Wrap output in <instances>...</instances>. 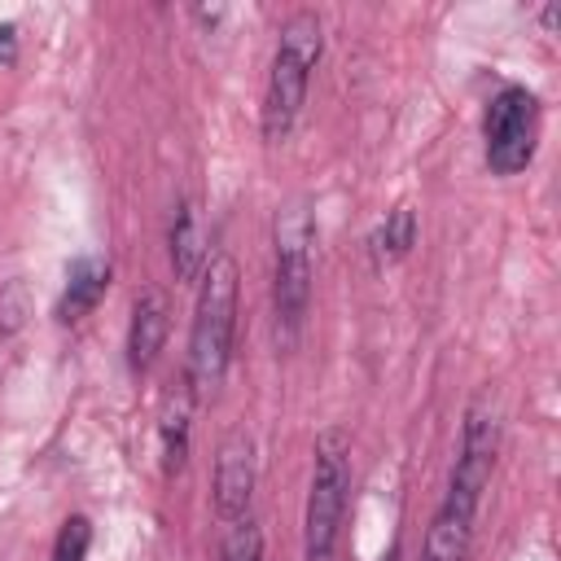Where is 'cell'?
Returning <instances> with one entry per match:
<instances>
[{
	"instance_id": "obj_1",
	"label": "cell",
	"mask_w": 561,
	"mask_h": 561,
	"mask_svg": "<svg viewBox=\"0 0 561 561\" xmlns=\"http://www.w3.org/2000/svg\"><path fill=\"white\" fill-rule=\"evenodd\" d=\"M237 294H241V272L232 254H210L202 276H197V302H193V324H188V373L184 386L193 399L210 394L232 359V333H237Z\"/></svg>"
},
{
	"instance_id": "obj_2",
	"label": "cell",
	"mask_w": 561,
	"mask_h": 561,
	"mask_svg": "<svg viewBox=\"0 0 561 561\" xmlns=\"http://www.w3.org/2000/svg\"><path fill=\"white\" fill-rule=\"evenodd\" d=\"M320 53H324L320 18L311 9L289 13L280 26L272 66H267V88H263V140L267 145H280L294 131L307 105V88H311V70L320 66Z\"/></svg>"
},
{
	"instance_id": "obj_3",
	"label": "cell",
	"mask_w": 561,
	"mask_h": 561,
	"mask_svg": "<svg viewBox=\"0 0 561 561\" xmlns=\"http://www.w3.org/2000/svg\"><path fill=\"white\" fill-rule=\"evenodd\" d=\"M346 500H351V438L346 430L329 425L316 434V447H311V482H307V508H302V561H333Z\"/></svg>"
},
{
	"instance_id": "obj_4",
	"label": "cell",
	"mask_w": 561,
	"mask_h": 561,
	"mask_svg": "<svg viewBox=\"0 0 561 561\" xmlns=\"http://www.w3.org/2000/svg\"><path fill=\"white\" fill-rule=\"evenodd\" d=\"M311 241H316L311 202L294 197L276 215V254H272V316L280 346H289L302 333L311 307Z\"/></svg>"
},
{
	"instance_id": "obj_5",
	"label": "cell",
	"mask_w": 561,
	"mask_h": 561,
	"mask_svg": "<svg viewBox=\"0 0 561 561\" xmlns=\"http://www.w3.org/2000/svg\"><path fill=\"white\" fill-rule=\"evenodd\" d=\"M482 136H486V167L495 175H517L530 167L535 145H539V101L530 88H500L486 105L482 118Z\"/></svg>"
},
{
	"instance_id": "obj_6",
	"label": "cell",
	"mask_w": 561,
	"mask_h": 561,
	"mask_svg": "<svg viewBox=\"0 0 561 561\" xmlns=\"http://www.w3.org/2000/svg\"><path fill=\"white\" fill-rule=\"evenodd\" d=\"M495 456H500V408L491 394H478L465 408V425H460V447H456V465L447 478V495L473 500L482 504L491 473H495Z\"/></svg>"
},
{
	"instance_id": "obj_7",
	"label": "cell",
	"mask_w": 561,
	"mask_h": 561,
	"mask_svg": "<svg viewBox=\"0 0 561 561\" xmlns=\"http://www.w3.org/2000/svg\"><path fill=\"white\" fill-rule=\"evenodd\" d=\"M259 482V460H254V438L245 430H228L215 447V478H210V500L219 522H237L250 513Z\"/></svg>"
},
{
	"instance_id": "obj_8",
	"label": "cell",
	"mask_w": 561,
	"mask_h": 561,
	"mask_svg": "<svg viewBox=\"0 0 561 561\" xmlns=\"http://www.w3.org/2000/svg\"><path fill=\"white\" fill-rule=\"evenodd\" d=\"M171 333V298L167 289L149 285L136 294L131 302V320H127V368L131 373H149L167 346Z\"/></svg>"
},
{
	"instance_id": "obj_9",
	"label": "cell",
	"mask_w": 561,
	"mask_h": 561,
	"mask_svg": "<svg viewBox=\"0 0 561 561\" xmlns=\"http://www.w3.org/2000/svg\"><path fill=\"white\" fill-rule=\"evenodd\" d=\"M473 522H478V504L460 500V495H443V504L430 517L425 543L416 561H465L469 543H473Z\"/></svg>"
},
{
	"instance_id": "obj_10",
	"label": "cell",
	"mask_w": 561,
	"mask_h": 561,
	"mask_svg": "<svg viewBox=\"0 0 561 561\" xmlns=\"http://www.w3.org/2000/svg\"><path fill=\"white\" fill-rule=\"evenodd\" d=\"M105 289H110V263L101 254H79L66 272V289L57 298V320L75 324V320L92 316L96 302L105 298Z\"/></svg>"
},
{
	"instance_id": "obj_11",
	"label": "cell",
	"mask_w": 561,
	"mask_h": 561,
	"mask_svg": "<svg viewBox=\"0 0 561 561\" xmlns=\"http://www.w3.org/2000/svg\"><path fill=\"white\" fill-rule=\"evenodd\" d=\"M171 267H175V280H197L202 267H206V224H202V210L197 202H175V215H171Z\"/></svg>"
},
{
	"instance_id": "obj_12",
	"label": "cell",
	"mask_w": 561,
	"mask_h": 561,
	"mask_svg": "<svg viewBox=\"0 0 561 561\" xmlns=\"http://www.w3.org/2000/svg\"><path fill=\"white\" fill-rule=\"evenodd\" d=\"M412 245H416V215H412L408 206H394V210L373 228V237H368V254H373L377 267L399 263Z\"/></svg>"
},
{
	"instance_id": "obj_13",
	"label": "cell",
	"mask_w": 561,
	"mask_h": 561,
	"mask_svg": "<svg viewBox=\"0 0 561 561\" xmlns=\"http://www.w3.org/2000/svg\"><path fill=\"white\" fill-rule=\"evenodd\" d=\"M188 403H193V394L180 390V394L167 403L162 425H158V438H162V473H167V478L180 473L184 460H188Z\"/></svg>"
},
{
	"instance_id": "obj_14",
	"label": "cell",
	"mask_w": 561,
	"mask_h": 561,
	"mask_svg": "<svg viewBox=\"0 0 561 561\" xmlns=\"http://www.w3.org/2000/svg\"><path fill=\"white\" fill-rule=\"evenodd\" d=\"M219 561H263V526L250 513L237 522H224Z\"/></svg>"
},
{
	"instance_id": "obj_15",
	"label": "cell",
	"mask_w": 561,
	"mask_h": 561,
	"mask_svg": "<svg viewBox=\"0 0 561 561\" xmlns=\"http://www.w3.org/2000/svg\"><path fill=\"white\" fill-rule=\"evenodd\" d=\"M88 548H92V522H88L83 513H70V517L57 526L53 561H88Z\"/></svg>"
},
{
	"instance_id": "obj_16",
	"label": "cell",
	"mask_w": 561,
	"mask_h": 561,
	"mask_svg": "<svg viewBox=\"0 0 561 561\" xmlns=\"http://www.w3.org/2000/svg\"><path fill=\"white\" fill-rule=\"evenodd\" d=\"M31 316V294H26V280H9L0 289V337H13Z\"/></svg>"
},
{
	"instance_id": "obj_17",
	"label": "cell",
	"mask_w": 561,
	"mask_h": 561,
	"mask_svg": "<svg viewBox=\"0 0 561 561\" xmlns=\"http://www.w3.org/2000/svg\"><path fill=\"white\" fill-rule=\"evenodd\" d=\"M13 53H18V31L4 22L0 26V61H13Z\"/></svg>"
},
{
	"instance_id": "obj_18",
	"label": "cell",
	"mask_w": 561,
	"mask_h": 561,
	"mask_svg": "<svg viewBox=\"0 0 561 561\" xmlns=\"http://www.w3.org/2000/svg\"><path fill=\"white\" fill-rule=\"evenodd\" d=\"M381 561H399V548H390V552H386V557H381Z\"/></svg>"
}]
</instances>
